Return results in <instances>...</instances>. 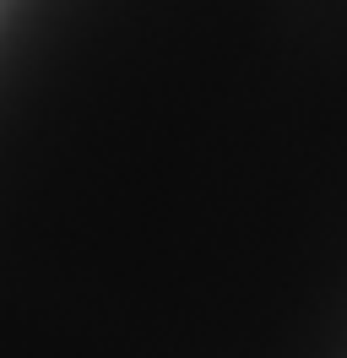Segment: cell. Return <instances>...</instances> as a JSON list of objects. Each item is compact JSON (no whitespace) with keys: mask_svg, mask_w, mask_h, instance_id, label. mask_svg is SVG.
Here are the masks:
<instances>
[{"mask_svg":"<svg viewBox=\"0 0 347 358\" xmlns=\"http://www.w3.org/2000/svg\"><path fill=\"white\" fill-rule=\"evenodd\" d=\"M347 353V0H0V358Z\"/></svg>","mask_w":347,"mask_h":358,"instance_id":"cell-1","label":"cell"}]
</instances>
